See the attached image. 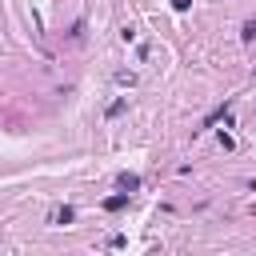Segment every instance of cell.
Segmentation results:
<instances>
[{"label": "cell", "mask_w": 256, "mask_h": 256, "mask_svg": "<svg viewBox=\"0 0 256 256\" xmlns=\"http://www.w3.org/2000/svg\"><path fill=\"white\" fill-rule=\"evenodd\" d=\"M116 184H120V192H128V196H132V192L140 188V176H132V172H120V176H116Z\"/></svg>", "instance_id": "1"}, {"label": "cell", "mask_w": 256, "mask_h": 256, "mask_svg": "<svg viewBox=\"0 0 256 256\" xmlns=\"http://www.w3.org/2000/svg\"><path fill=\"white\" fill-rule=\"evenodd\" d=\"M124 204H128V192H120V196H108V200H104V208H108V212H120Z\"/></svg>", "instance_id": "2"}, {"label": "cell", "mask_w": 256, "mask_h": 256, "mask_svg": "<svg viewBox=\"0 0 256 256\" xmlns=\"http://www.w3.org/2000/svg\"><path fill=\"white\" fill-rule=\"evenodd\" d=\"M52 220H56V224H68V220H72V208H68V204H64V208H56V216H52Z\"/></svg>", "instance_id": "3"}, {"label": "cell", "mask_w": 256, "mask_h": 256, "mask_svg": "<svg viewBox=\"0 0 256 256\" xmlns=\"http://www.w3.org/2000/svg\"><path fill=\"white\" fill-rule=\"evenodd\" d=\"M188 4H192V0H172V8H176V12H184Z\"/></svg>", "instance_id": "4"}]
</instances>
